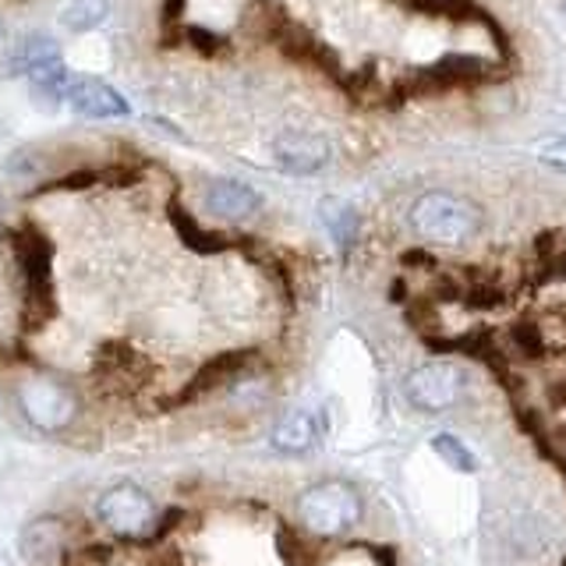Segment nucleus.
Listing matches in <instances>:
<instances>
[{
  "mask_svg": "<svg viewBox=\"0 0 566 566\" xmlns=\"http://www.w3.org/2000/svg\"><path fill=\"white\" fill-rule=\"evenodd\" d=\"M11 252L18 276H22V294H25V329H40L46 318H53L57 305H53V248L43 238V230L22 227L11 230Z\"/></svg>",
  "mask_w": 566,
  "mask_h": 566,
  "instance_id": "nucleus-1",
  "label": "nucleus"
},
{
  "mask_svg": "<svg viewBox=\"0 0 566 566\" xmlns=\"http://www.w3.org/2000/svg\"><path fill=\"white\" fill-rule=\"evenodd\" d=\"M361 517V500L347 482H318L301 492L297 500V521L315 538L344 535Z\"/></svg>",
  "mask_w": 566,
  "mask_h": 566,
  "instance_id": "nucleus-2",
  "label": "nucleus"
},
{
  "mask_svg": "<svg viewBox=\"0 0 566 566\" xmlns=\"http://www.w3.org/2000/svg\"><path fill=\"white\" fill-rule=\"evenodd\" d=\"M478 223H482L478 209L468 199H457L450 191L421 195L411 209V227L432 244H464L478 230Z\"/></svg>",
  "mask_w": 566,
  "mask_h": 566,
  "instance_id": "nucleus-3",
  "label": "nucleus"
},
{
  "mask_svg": "<svg viewBox=\"0 0 566 566\" xmlns=\"http://www.w3.org/2000/svg\"><path fill=\"white\" fill-rule=\"evenodd\" d=\"M96 517L111 527L117 538H149L156 527V503L146 489L135 482H120L106 489L96 503Z\"/></svg>",
  "mask_w": 566,
  "mask_h": 566,
  "instance_id": "nucleus-4",
  "label": "nucleus"
},
{
  "mask_svg": "<svg viewBox=\"0 0 566 566\" xmlns=\"http://www.w3.org/2000/svg\"><path fill=\"white\" fill-rule=\"evenodd\" d=\"M18 407H22V415L43 432H61L64 424H71L78 415L75 394H71L64 382L40 376V371L18 382Z\"/></svg>",
  "mask_w": 566,
  "mask_h": 566,
  "instance_id": "nucleus-5",
  "label": "nucleus"
},
{
  "mask_svg": "<svg viewBox=\"0 0 566 566\" xmlns=\"http://www.w3.org/2000/svg\"><path fill=\"white\" fill-rule=\"evenodd\" d=\"M64 106L85 120H114V117L132 114L128 99H124L114 85H106L103 78H93V75H71L67 78Z\"/></svg>",
  "mask_w": 566,
  "mask_h": 566,
  "instance_id": "nucleus-6",
  "label": "nucleus"
},
{
  "mask_svg": "<svg viewBox=\"0 0 566 566\" xmlns=\"http://www.w3.org/2000/svg\"><path fill=\"white\" fill-rule=\"evenodd\" d=\"M460 386H464V376H460L457 365L432 361L407 376V397L421 411H447V407L457 403Z\"/></svg>",
  "mask_w": 566,
  "mask_h": 566,
  "instance_id": "nucleus-7",
  "label": "nucleus"
},
{
  "mask_svg": "<svg viewBox=\"0 0 566 566\" xmlns=\"http://www.w3.org/2000/svg\"><path fill=\"white\" fill-rule=\"evenodd\" d=\"M273 159L280 170L308 177L329 164V142L315 132H280L273 138Z\"/></svg>",
  "mask_w": 566,
  "mask_h": 566,
  "instance_id": "nucleus-8",
  "label": "nucleus"
},
{
  "mask_svg": "<svg viewBox=\"0 0 566 566\" xmlns=\"http://www.w3.org/2000/svg\"><path fill=\"white\" fill-rule=\"evenodd\" d=\"M149 376V365L142 354H135L128 344H106L96 358V379L103 382V389H114V394H128V389H138Z\"/></svg>",
  "mask_w": 566,
  "mask_h": 566,
  "instance_id": "nucleus-9",
  "label": "nucleus"
},
{
  "mask_svg": "<svg viewBox=\"0 0 566 566\" xmlns=\"http://www.w3.org/2000/svg\"><path fill=\"white\" fill-rule=\"evenodd\" d=\"M262 206L259 191L248 188L244 181H230V177H217V181L206 185V209L212 217L230 220V223H241L248 217H255Z\"/></svg>",
  "mask_w": 566,
  "mask_h": 566,
  "instance_id": "nucleus-10",
  "label": "nucleus"
},
{
  "mask_svg": "<svg viewBox=\"0 0 566 566\" xmlns=\"http://www.w3.org/2000/svg\"><path fill=\"white\" fill-rule=\"evenodd\" d=\"M248 361H252V354H244V350H238V354H220V358H212L209 365H202L199 371H195V376L188 379V386L167 407H185L191 400H199L202 394H212V389L227 386L230 379L241 376V371L248 368Z\"/></svg>",
  "mask_w": 566,
  "mask_h": 566,
  "instance_id": "nucleus-11",
  "label": "nucleus"
},
{
  "mask_svg": "<svg viewBox=\"0 0 566 566\" xmlns=\"http://www.w3.org/2000/svg\"><path fill=\"white\" fill-rule=\"evenodd\" d=\"M318 436H323V424H318L312 411H291L276 421L273 447L280 453H308L318 442Z\"/></svg>",
  "mask_w": 566,
  "mask_h": 566,
  "instance_id": "nucleus-12",
  "label": "nucleus"
},
{
  "mask_svg": "<svg viewBox=\"0 0 566 566\" xmlns=\"http://www.w3.org/2000/svg\"><path fill=\"white\" fill-rule=\"evenodd\" d=\"M57 57H61V46H57V40H53V35H43V32L25 35V40L11 50L8 75L11 78H29L35 67H43V64L57 61Z\"/></svg>",
  "mask_w": 566,
  "mask_h": 566,
  "instance_id": "nucleus-13",
  "label": "nucleus"
},
{
  "mask_svg": "<svg viewBox=\"0 0 566 566\" xmlns=\"http://www.w3.org/2000/svg\"><path fill=\"white\" fill-rule=\"evenodd\" d=\"M318 217H323V223L329 230V238L336 241V248L347 252V248L354 244V238H358V212H354L340 199H326L323 206H318Z\"/></svg>",
  "mask_w": 566,
  "mask_h": 566,
  "instance_id": "nucleus-14",
  "label": "nucleus"
},
{
  "mask_svg": "<svg viewBox=\"0 0 566 566\" xmlns=\"http://www.w3.org/2000/svg\"><path fill=\"white\" fill-rule=\"evenodd\" d=\"M170 223L177 227V234H181V241L191 248V252H202V255H212V252H223L227 241L217 238L212 230H202L199 223H195L188 212L181 209V202H174L170 206Z\"/></svg>",
  "mask_w": 566,
  "mask_h": 566,
  "instance_id": "nucleus-15",
  "label": "nucleus"
},
{
  "mask_svg": "<svg viewBox=\"0 0 566 566\" xmlns=\"http://www.w3.org/2000/svg\"><path fill=\"white\" fill-rule=\"evenodd\" d=\"M106 14H111V0H71L61 11V25L67 32H93L103 25Z\"/></svg>",
  "mask_w": 566,
  "mask_h": 566,
  "instance_id": "nucleus-16",
  "label": "nucleus"
},
{
  "mask_svg": "<svg viewBox=\"0 0 566 566\" xmlns=\"http://www.w3.org/2000/svg\"><path fill=\"white\" fill-rule=\"evenodd\" d=\"M276 548H280V556L287 566H318V563H323L318 548L305 535H301V531H294L287 524L276 531Z\"/></svg>",
  "mask_w": 566,
  "mask_h": 566,
  "instance_id": "nucleus-17",
  "label": "nucleus"
},
{
  "mask_svg": "<svg viewBox=\"0 0 566 566\" xmlns=\"http://www.w3.org/2000/svg\"><path fill=\"white\" fill-rule=\"evenodd\" d=\"M432 450H436V457L447 460L453 471H460V474H471L474 471V453L457 436H450V432L432 436Z\"/></svg>",
  "mask_w": 566,
  "mask_h": 566,
  "instance_id": "nucleus-18",
  "label": "nucleus"
},
{
  "mask_svg": "<svg viewBox=\"0 0 566 566\" xmlns=\"http://www.w3.org/2000/svg\"><path fill=\"white\" fill-rule=\"evenodd\" d=\"M535 156L542 164L556 167V170H566V135H556V138H542L535 146Z\"/></svg>",
  "mask_w": 566,
  "mask_h": 566,
  "instance_id": "nucleus-19",
  "label": "nucleus"
},
{
  "mask_svg": "<svg viewBox=\"0 0 566 566\" xmlns=\"http://www.w3.org/2000/svg\"><path fill=\"white\" fill-rule=\"evenodd\" d=\"M0 40H4V22H0Z\"/></svg>",
  "mask_w": 566,
  "mask_h": 566,
  "instance_id": "nucleus-20",
  "label": "nucleus"
}]
</instances>
